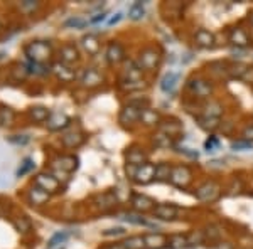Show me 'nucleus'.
<instances>
[{
    "instance_id": "423d86ee",
    "label": "nucleus",
    "mask_w": 253,
    "mask_h": 249,
    "mask_svg": "<svg viewBox=\"0 0 253 249\" xmlns=\"http://www.w3.org/2000/svg\"><path fill=\"white\" fill-rule=\"evenodd\" d=\"M219 194H221V187L218 185L216 182L213 180H208L205 182L203 185L198 187V190H196V199H198L199 202L203 204H211L214 202L216 199L219 197Z\"/></svg>"
},
{
    "instance_id": "f704fd0d",
    "label": "nucleus",
    "mask_w": 253,
    "mask_h": 249,
    "mask_svg": "<svg viewBox=\"0 0 253 249\" xmlns=\"http://www.w3.org/2000/svg\"><path fill=\"white\" fill-rule=\"evenodd\" d=\"M66 241H68V232H64V231L56 232V234L52 236L51 239H49L47 249H64V244H66Z\"/></svg>"
},
{
    "instance_id": "9d476101",
    "label": "nucleus",
    "mask_w": 253,
    "mask_h": 249,
    "mask_svg": "<svg viewBox=\"0 0 253 249\" xmlns=\"http://www.w3.org/2000/svg\"><path fill=\"white\" fill-rule=\"evenodd\" d=\"M76 167H78V158H76L75 155H63V157H59L58 160L52 162V169L58 170L61 174L75 172Z\"/></svg>"
},
{
    "instance_id": "f03ea898",
    "label": "nucleus",
    "mask_w": 253,
    "mask_h": 249,
    "mask_svg": "<svg viewBox=\"0 0 253 249\" xmlns=\"http://www.w3.org/2000/svg\"><path fill=\"white\" fill-rule=\"evenodd\" d=\"M186 88L198 100H210L214 93V84L205 79V77H193V79L187 81Z\"/></svg>"
},
{
    "instance_id": "49530a36",
    "label": "nucleus",
    "mask_w": 253,
    "mask_h": 249,
    "mask_svg": "<svg viewBox=\"0 0 253 249\" xmlns=\"http://www.w3.org/2000/svg\"><path fill=\"white\" fill-rule=\"evenodd\" d=\"M14 226H15V229L20 232H27L31 229V220L27 217H20L17 220H14Z\"/></svg>"
},
{
    "instance_id": "6ab92c4d",
    "label": "nucleus",
    "mask_w": 253,
    "mask_h": 249,
    "mask_svg": "<svg viewBox=\"0 0 253 249\" xmlns=\"http://www.w3.org/2000/svg\"><path fill=\"white\" fill-rule=\"evenodd\" d=\"M179 84V74L177 72H167L164 77L161 79V89L166 93V95H175V89H177Z\"/></svg>"
},
{
    "instance_id": "cd10ccee",
    "label": "nucleus",
    "mask_w": 253,
    "mask_h": 249,
    "mask_svg": "<svg viewBox=\"0 0 253 249\" xmlns=\"http://www.w3.org/2000/svg\"><path fill=\"white\" fill-rule=\"evenodd\" d=\"M223 115V106L219 101L216 100H210L206 101L205 106H203V116L208 118H219Z\"/></svg>"
},
{
    "instance_id": "a878e982",
    "label": "nucleus",
    "mask_w": 253,
    "mask_h": 249,
    "mask_svg": "<svg viewBox=\"0 0 253 249\" xmlns=\"http://www.w3.org/2000/svg\"><path fill=\"white\" fill-rule=\"evenodd\" d=\"M140 123H144L145 126H157L161 125V115L156 111V109L150 108H144L140 113Z\"/></svg>"
},
{
    "instance_id": "5fc2aeb1",
    "label": "nucleus",
    "mask_w": 253,
    "mask_h": 249,
    "mask_svg": "<svg viewBox=\"0 0 253 249\" xmlns=\"http://www.w3.org/2000/svg\"><path fill=\"white\" fill-rule=\"evenodd\" d=\"M122 15H124V14H122V12H117V14L108 20V26H115V24L120 22V20H122Z\"/></svg>"
},
{
    "instance_id": "4468645a",
    "label": "nucleus",
    "mask_w": 253,
    "mask_h": 249,
    "mask_svg": "<svg viewBox=\"0 0 253 249\" xmlns=\"http://www.w3.org/2000/svg\"><path fill=\"white\" fill-rule=\"evenodd\" d=\"M69 125V116H66L64 113L61 111H54L51 113V116L47 118V130H51V132H58V130H63L66 128Z\"/></svg>"
},
{
    "instance_id": "f8f14e48",
    "label": "nucleus",
    "mask_w": 253,
    "mask_h": 249,
    "mask_svg": "<svg viewBox=\"0 0 253 249\" xmlns=\"http://www.w3.org/2000/svg\"><path fill=\"white\" fill-rule=\"evenodd\" d=\"M177 212L179 209L174 204H156L152 214H154V217L161 219V220H174L177 217Z\"/></svg>"
},
{
    "instance_id": "393cba45",
    "label": "nucleus",
    "mask_w": 253,
    "mask_h": 249,
    "mask_svg": "<svg viewBox=\"0 0 253 249\" xmlns=\"http://www.w3.org/2000/svg\"><path fill=\"white\" fill-rule=\"evenodd\" d=\"M95 202L101 211H108V209H112V207L117 206L118 199H117L115 192H107V194L98 195V197L95 199Z\"/></svg>"
},
{
    "instance_id": "c756f323",
    "label": "nucleus",
    "mask_w": 253,
    "mask_h": 249,
    "mask_svg": "<svg viewBox=\"0 0 253 249\" xmlns=\"http://www.w3.org/2000/svg\"><path fill=\"white\" fill-rule=\"evenodd\" d=\"M170 174H172V165L167 162H161L156 165V180L157 182H169Z\"/></svg>"
},
{
    "instance_id": "39448f33",
    "label": "nucleus",
    "mask_w": 253,
    "mask_h": 249,
    "mask_svg": "<svg viewBox=\"0 0 253 249\" xmlns=\"http://www.w3.org/2000/svg\"><path fill=\"white\" fill-rule=\"evenodd\" d=\"M170 183L177 189H187L193 182V170L187 165H174L172 174H170Z\"/></svg>"
},
{
    "instance_id": "aec40b11",
    "label": "nucleus",
    "mask_w": 253,
    "mask_h": 249,
    "mask_svg": "<svg viewBox=\"0 0 253 249\" xmlns=\"http://www.w3.org/2000/svg\"><path fill=\"white\" fill-rule=\"evenodd\" d=\"M126 163H130V165H144L147 163V153L144 152L142 148H138V146H130L128 150H126Z\"/></svg>"
},
{
    "instance_id": "9b49d317",
    "label": "nucleus",
    "mask_w": 253,
    "mask_h": 249,
    "mask_svg": "<svg viewBox=\"0 0 253 249\" xmlns=\"http://www.w3.org/2000/svg\"><path fill=\"white\" fill-rule=\"evenodd\" d=\"M228 40L236 49H245L250 44V37H248L247 31L243 27H231L230 32H228Z\"/></svg>"
},
{
    "instance_id": "20e7f679",
    "label": "nucleus",
    "mask_w": 253,
    "mask_h": 249,
    "mask_svg": "<svg viewBox=\"0 0 253 249\" xmlns=\"http://www.w3.org/2000/svg\"><path fill=\"white\" fill-rule=\"evenodd\" d=\"M26 56L27 59L42 64L51 56V46L44 40H34L29 46H26Z\"/></svg>"
},
{
    "instance_id": "6e6552de",
    "label": "nucleus",
    "mask_w": 253,
    "mask_h": 249,
    "mask_svg": "<svg viewBox=\"0 0 253 249\" xmlns=\"http://www.w3.org/2000/svg\"><path fill=\"white\" fill-rule=\"evenodd\" d=\"M152 180H156V165L150 162L144 163L137 169V174L133 177V182L138 183V185H147Z\"/></svg>"
},
{
    "instance_id": "09e8293b",
    "label": "nucleus",
    "mask_w": 253,
    "mask_h": 249,
    "mask_svg": "<svg viewBox=\"0 0 253 249\" xmlns=\"http://www.w3.org/2000/svg\"><path fill=\"white\" fill-rule=\"evenodd\" d=\"M175 148H177L179 153L186 155V157H189V158H199V152H196L193 148H186V146H175Z\"/></svg>"
},
{
    "instance_id": "ea45409f",
    "label": "nucleus",
    "mask_w": 253,
    "mask_h": 249,
    "mask_svg": "<svg viewBox=\"0 0 253 249\" xmlns=\"http://www.w3.org/2000/svg\"><path fill=\"white\" fill-rule=\"evenodd\" d=\"M26 69L27 72H32V74H47L49 69L41 63H34V61L27 59V64H26Z\"/></svg>"
},
{
    "instance_id": "c9c22d12",
    "label": "nucleus",
    "mask_w": 253,
    "mask_h": 249,
    "mask_svg": "<svg viewBox=\"0 0 253 249\" xmlns=\"http://www.w3.org/2000/svg\"><path fill=\"white\" fill-rule=\"evenodd\" d=\"M84 142V137L81 133H68L63 137V145L66 148H76Z\"/></svg>"
},
{
    "instance_id": "f257e3e1",
    "label": "nucleus",
    "mask_w": 253,
    "mask_h": 249,
    "mask_svg": "<svg viewBox=\"0 0 253 249\" xmlns=\"http://www.w3.org/2000/svg\"><path fill=\"white\" fill-rule=\"evenodd\" d=\"M120 88L124 89V91H138V89L145 88L144 72H142L138 64H135L133 61H128L124 72H122Z\"/></svg>"
},
{
    "instance_id": "2f4dec72",
    "label": "nucleus",
    "mask_w": 253,
    "mask_h": 249,
    "mask_svg": "<svg viewBox=\"0 0 253 249\" xmlns=\"http://www.w3.org/2000/svg\"><path fill=\"white\" fill-rule=\"evenodd\" d=\"M199 128H203L205 132H214L216 128H219V118H208V116H198L196 118Z\"/></svg>"
},
{
    "instance_id": "e433bc0d",
    "label": "nucleus",
    "mask_w": 253,
    "mask_h": 249,
    "mask_svg": "<svg viewBox=\"0 0 253 249\" xmlns=\"http://www.w3.org/2000/svg\"><path fill=\"white\" fill-rule=\"evenodd\" d=\"M29 115L34 121L42 123V121H47V118L51 116V111L47 108H44V106H34V108H31Z\"/></svg>"
},
{
    "instance_id": "3c124183",
    "label": "nucleus",
    "mask_w": 253,
    "mask_h": 249,
    "mask_svg": "<svg viewBox=\"0 0 253 249\" xmlns=\"http://www.w3.org/2000/svg\"><path fill=\"white\" fill-rule=\"evenodd\" d=\"M243 140L253 142V123L245 126V130H243Z\"/></svg>"
},
{
    "instance_id": "7c9ffc66",
    "label": "nucleus",
    "mask_w": 253,
    "mask_h": 249,
    "mask_svg": "<svg viewBox=\"0 0 253 249\" xmlns=\"http://www.w3.org/2000/svg\"><path fill=\"white\" fill-rule=\"evenodd\" d=\"M152 143L156 145V148H170V146H174V138L162 132H157L152 137Z\"/></svg>"
},
{
    "instance_id": "2eb2a0df",
    "label": "nucleus",
    "mask_w": 253,
    "mask_h": 249,
    "mask_svg": "<svg viewBox=\"0 0 253 249\" xmlns=\"http://www.w3.org/2000/svg\"><path fill=\"white\" fill-rule=\"evenodd\" d=\"M194 42L203 49H211L214 47L216 39L213 32H210L208 29H198L194 32Z\"/></svg>"
},
{
    "instance_id": "7ed1b4c3",
    "label": "nucleus",
    "mask_w": 253,
    "mask_h": 249,
    "mask_svg": "<svg viewBox=\"0 0 253 249\" xmlns=\"http://www.w3.org/2000/svg\"><path fill=\"white\" fill-rule=\"evenodd\" d=\"M161 61H162V56L157 49L145 47V49H142L140 54H138V63L137 64L142 71H154V69L159 68Z\"/></svg>"
},
{
    "instance_id": "4d7b16f0",
    "label": "nucleus",
    "mask_w": 253,
    "mask_h": 249,
    "mask_svg": "<svg viewBox=\"0 0 253 249\" xmlns=\"http://www.w3.org/2000/svg\"><path fill=\"white\" fill-rule=\"evenodd\" d=\"M248 20H250V26L253 27V12H252V14H250V17H248Z\"/></svg>"
},
{
    "instance_id": "c85d7f7f",
    "label": "nucleus",
    "mask_w": 253,
    "mask_h": 249,
    "mask_svg": "<svg viewBox=\"0 0 253 249\" xmlns=\"http://www.w3.org/2000/svg\"><path fill=\"white\" fill-rule=\"evenodd\" d=\"M81 46H83V49L89 56H96L98 51H100V42H98V37L95 34L84 36V37L81 39Z\"/></svg>"
},
{
    "instance_id": "bb28decb",
    "label": "nucleus",
    "mask_w": 253,
    "mask_h": 249,
    "mask_svg": "<svg viewBox=\"0 0 253 249\" xmlns=\"http://www.w3.org/2000/svg\"><path fill=\"white\" fill-rule=\"evenodd\" d=\"M59 56H61V63L64 64H71V63H76L78 61V49H76L73 44H64L59 51Z\"/></svg>"
},
{
    "instance_id": "de8ad7c7",
    "label": "nucleus",
    "mask_w": 253,
    "mask_h": 249,
    "mask_svg": "<svg viewBox=\"0 0 253 249\" xmlns=\"http://www.w3.org/2000/svg\"><path fill=\"white\" fill-rule=\"evenodd\" d=\"M38 7H39V3L34 2V0H24V2H20V9L24 12H34Z\"/></svg>"
},
{
    "instance_id": "4be33fe9",
    "label": "nucleus",
    "mask_w": 253,
    "mask_h": 249,
    "mask_svg": "<svg viewBox=\"0 0 253 249\" xmlns=\"http://www.w3.org/2000/svg\"><path fill=\"white\" fill-rule=\"evenodd\" d=\"M120 219H124L125 222L135 224V226H145V227H152V229H157L159 227L154 220H149V219L142 217V214H133V212H126Z\"/></svg>"
},
{
    "instance_id": "864d4df0",
    "label": "nucleus",
    "mask_w": 253,
    "mask_h": 249,
    "mask_svg": "<svg viewBox=\"0 0 253 249\" xmlns=\"http://www.w3.org/2000/svg\"><path fill=\"white\" fill-rule=\"evenodd\" d=\"M29 140H31V138L27 137V135H24L22 138H14V137H12V138H9V142H12V143H20V145L27 143V142H29Z\"/></svg>"
},
{
    "instance_id": "72a5a7b5",
    "label": "nucleus",
    "mask_w": 253,
    "mask_h": 249,
    "mask_svg": "<svg viewBox=\"0 0 253 249\" xmlns=\"http://www.w3.org/2000/svg\"><path fill=\"white\" fill-rule=\"evenodd\" d=\"M247 71H248L247 64L235 63V64H231V66H228V77H231V79H243Z\"/></svg>"
},
{
    "instance_id": "b1692460",
    "label": "nucleus",
    "mask_w": 253,
    "mask_h": 249,
    "mask_svg": "<svg viewBox=\"0 0 253 249\" xmlns=\"http://www.w3.org/2000/svg\"><path fill=\"white\" fill-rule=\"evenodd\" d=\"M52 71H54V74L58 76L61 81H64V83H69V81H73L76 77L75 71L64 63H56L54 66H52Z\"/></svg>"
},
{
    "instance_id": "603ef678",
    "label": "nucleus",
    "mask_w": 253,
    "mask_h": 249,
    "mask_svg": "<svg viewBox=\"0 0 253 249\" xmlns=\"http://www.w3.org/2000/svg\"><path fill=\"white\" fill-rule=\"evenodd\" d=\"M105 19H107V12H100V14H96L95 17H91L89 22H91V24H98V22H103Z\"/></svg>"
},
{
    "instance_id": "a19ab883",
    "label": "nucleus",
    "mask_w": 253,
    "mask_h": 249,
    "mask_svg": "<svg viewBox=\"0 0 253 249\" xmlns=\"http://www.w3.org/2000/svg\"><path fill=\"white\" fill-rule=\"evenodd\" d=\"M64 26L69 27V29H84L88 26V20L81 19V17H71L64 22Z\"/></svg>"
},
{
    "instance_id": "dca6fc26",
    "label": "nucleus",
    "mask_w": 253,
    "mask_h": 249,
    "mask_svg": "<svg viewBox=\"0 0 253 249\" xmlns=\"http://www.w3.org/2000/svg\"><path fill=\"white\" fill-rule=\"evenodd\" d=\"M125 59V49L120 42H110L107 47V61L110 64H118Z\"/></svg>"
},
{
    "instance_id": "473e14b6",
    "label": "nucleus",
    "mask_w": 253,
    "mask_h": 249,
    "mask_svg": "<svg viewBox=\"0 0 253 249\" xmlns=\"http://www.w3.org/2000/svg\"><path fill=\"white\" fill-rule=\"evenodd\" d=\"M189 244V238L186 234H172L167 239V248L169 249H182Z\"/></svg>"
},
{
    "instance_id": "1a4fd4ad",
    "label": "nucleus",
    "mask_w": 253,
    "mask_h": 249,
    "mask_svg": "<svg viewBox=\"0 0 253 249\" xmlns=\"http://www.w3.org/2000/svg\"><path fill=\"white\" fill-rule=\"evenodd\" d=\"M140 113H142V108H138V106L128 103L120 111L118 120H120V123L124 126H130V125L137 123V121H140Z\"/></svg>"
},
{
    "instance_id": "8fccbe9b",
    "label": "nucleus",
    "mask_w": 253,
    "mask_h": 249,
    "mask_svg": "<svg viewBox=\"0 0 253 249\" xmlns=\"http://www.w3.org/2000/svg\"><path fill=\"white\" fill-rule=\"evenodd\" d=\"M125 234V229L124 227H112V229H107V231H103V236L105 238H113V236H124Z\"/></svg>"
},
{
    "instance_id": "a18cd8bd",
    "label": "nucleus",
    "mask_w": 253,
    "mask_h": 249,
    "mask_svg": "<svg viewBox=\"0 0 253 249\" xmlns=\"http://www.w3.org/2000/svg\"><path fill=\"white\" fill-rule=\"evenodd\" d=\"M14 120V111L10 108H0V125H9Z\"/></svg>"
},
{
    "instance_id": "0eeeda50",
    "label": "nucleus",
    "mask_w": 253,
    "mask_h": 249,
    "mask_svg": "<svg viewBox=\"0 0 253 249\" xmlns=\"http://www.w3.org/2000/svg\"><path fill=\"white\" fill-rule=\"evenodd\" d=\"M34 183L42 190H46L47 194H58V192H61V183L58 177H54L52 174H39L36 177Z\"/></svg>"
},
{
    "instance_id": "a211bd4d",
    "label": "nucleus",
    "mask_w": 253,
    "mask_h": 249,
    "mask_svg": "<svg viewBox=\"0 0 253 249\" xmlns=\"http://www.w3.org/2000/svg\"><path fill=\"white\" fill-rule=\"evenodd\" d=\"M132 206L133 209L137 212H140V214H144V212H149V211H154V207H156V202L152 201L150 197H147V195H133L132 197Z\"/></svg>"
},
{
    "instance_id": "412c9836",
    "label": "nucleus",
    "mask_w": 253,
    "mask_h": 249,
    "mask_svg": "<svg viewBox=\"0 0 253 249\" xmlns=\"http://www.w3.org/2000/svg\"><path fill=\"white\" fill-rule=\"evenodd\" d=\"M49 197H51V194H47L46 190H42L38 185L31 187L29 192H27V199H29L32 206H42V204H46L49 201Z\"/></svg>"
},
{
    "instance_id": "58836bf2",
    "label": "nucleus",
    "mask_w": 253,
    "mask_h": 249,
    "mask_svg": "<svg viewBox=\"0 0 253 249\" xmlns=\"http://www.w3.org/2000/svg\"><path fill=\"white\" fill-rule=\"evenodd\" d=\"M145 15V5L144 2H135L128 9V17L132 20H140Z\"/></svg>"
},
{
    "instance_id": "f3484780",
    "label": "nucleus",
    "mask_w": 253,
    "mask_h": 249,
    "mask_svg": "<svg viewBox=\"0 0 253 249\" xmlns=\"http://www.w3.org/2000/svg\"><path fill=\"white\" fill-rule=\"evenodd\" d=\"M147 249H162L167 246V238L161 232H147L144 234Z\"/></svg>"
},
{
    "instance_id": "4c0bfd02",
    "label": "nucleus",
    "mask_w": 253,
    "mask_h": 249,
    "mask_svg": "<svg viewBox=\"0 0 253 249\" xmlns=\"http://www.w3.org/2000/svg\"><path fill=\"white\" fill-rule=\"evenodd\" d=\"M122 244H124L125 249H145L144 236H130Z\"/></svg>"
},
{
    "instance_id": "5701e85b",
    "label": "nucleus",
    "mask_w": 253,
    "mask_h": 249,
    "mask_svg": "<svg viewBox=\"0 0 253 249\" xmlns=\"http://www.w3.org/2000/svg\"><path fill=\"white\" fill-rule=\"evenodd\" d=\"M159 132L169 135L170 138H175L179 137L182 132V125L179 123L177 120H167V121H162L161 125H159Z\"/></svg>"
},
{
    "instance_id": "37998d69",
    "label": "nucleus",
    "mask_w": 253,
    "mask_h": 249,
    "mask_svg": "<svg viewBox=\"0 0 253 249\" xmlns=\"http://www.w3.org/2000/svg\"><path fill=\"white\" fill-rule=\"evenodd\" d=\"M36 167V163L32 158H24V162L20 163V167L17 169V177H22V175H26V174H29L32 169Z\"/></svg>"
},
{
    "instance_id": "79ce46f5",
    "label": "nucleus",
    "mask_w": 253,
    "mask_h": 249,
    "mask_svg": "<svg viewBox=\"0 0 253 249\" xmlns=\"http://www.w3.org/2000/svg\"><path fill=\"white\" fill-rule=\"evenodd\" d=\"M219 145H221L219 138L216 137V135H211V137L205 142V150L208 153H213V152H216V150L219 148Z\"/></svg>"
},
{
    "instance_id": "6e6d98bb",
    "label": "nucleus",
    "mask_w": 253,
    "mask_h": 249,
    "mask_svg": "<svg viewBox=\"0 0 253 249\" xmlns=\"http://www.w3.org/2000/svg\"><path fill=\"white\" fill-rule=\"evenodd\" d=\"M105 249H125V248H124V244H113V246H108Z\"/></svg>"
},
{
    "instance_id": "ddd939ff",
    "label": "nucleus",
    "mask_w": 253,
    "mask_h": 249,
    "mask_svg": "<svg viewBox=\"0 0 253 249\" xmlns=\"http://www.w3.org/2000/svg\"><path fill=\"white\" fill-rule=\"evenodd\" d=\"M81 84H83L84 88H96L100 86L101 83H103V76L100 74V71L95 68H88L83 71V74L80 77Z\"/></svg>"
},
{
    "instance_id": "c03bdc74",
    "label": "nucleus",
    "mask_w": 253,
    "mask_h": 249,
    "mask_svg": "<svg viewBox=\"0 0 253 249\" xmlns=\"http://www.w3.org/2000/svg\"><path fill=\"white\" fill-rule=\"evenodd\" d=\"M231 150L235 152H247V150H253V142L248 140H238L231 143Z\"/></svg>"
}]
</instances>
